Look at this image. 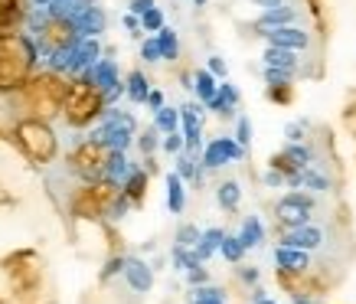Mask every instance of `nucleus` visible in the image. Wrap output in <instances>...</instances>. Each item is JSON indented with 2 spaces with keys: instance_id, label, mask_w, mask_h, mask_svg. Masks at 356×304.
Returning a JSON list of instances; mask_svg holds the SVG:
<instances>
[{
  "instance_id": "38",
  "label": "nucleus",
  "mask_w": 356,
  "mask_h": 304,
  "mask_svg": "<svg viewBox=\"0 0 356 304\" xmlns=\"http://www.w3.org/2000/svg\"><path fill=\"white\" fill-rule=\"evenodd\" d=\"M281 183H284V174L278 167H271L268 174H265V187H281Z\"/></svg>"
},
{
  "instance_id": "21",
  "label": "nucleus",
  "mask_w": 356,
  "mask_h": 304,
  "mask_svg": "<svg viewBox=\"0 0 356 304\" xmlns=\"http://www.w3.org/2000/svg\"><path fill=\"white\" fill-rule=\"evenodd\" d=\"M297 52L295 50H281V46H268L265 50V65H278V69H295Z\"/></svg>"
},
{
  "instance_id": "46",
  "label": "nucleus",
  "mask_w": 356,
  "mask_h": 304,
  "mask_svg": "<svg viewBox=\"0 0 356 304\" xmlns=\"http://www.w3.org/2000/svg\"><path fill=\"white\" fill-rule=\"evenodd\" d=\"M258 7H265V10H271V7H281L284 0H255Z\"/></svg>"
},
{
  "instance_id": "17",
  "label": "nucleus",
  "mask_w": 356,
  "mask_h": 304,
  "mask_svg": "<svg viewBox=\"0 0 356 304\" xmlns=\"http://www.w3.org/2000/svg\"><path fill=\"white\" fill-rule=\"evenodd\" d=\"M239 239H242V245H246V252L265 242V229H261V219H258V216H248L246 223H242V232H239Z\"/></svg>"
},
{
  "instance_id": "43",
  "label": "nucleus",
  "mask_w": 356,
  "mask_h": 304,
  "mask_svg": "<svg viewBox=\"0 0 356 304\" xmlns=\"http://www.w3.org/2000/svg\"><path fill=\"white\" fill-rule=\"evenodd\" d=\"M128 206H131V200H128V196H121V200L111 206V216H115V219H121V216L128 213Z\"/></svg>"
},
{
  "instance_id": "28",
  "label": "nucleus",
  "mask_w": 356,
  "mask_h": 304,
  "mask_svg": "<svg viewBox=\"0 0 356 304\" xmlns=\"http://www.w3.org/2000/svg\"><path fill=\"white\" fill-rule=\"evenodd\" d=\"M193 301H226V292L206 281V285H197V288H193Z\"/></svg>"
},
{
  "instance_id": "45",
  "label": "nucleus",
  "mask_w": 356,
  "mask_h": 304,
  "mask_svg": "<svg viewBox=\"0 0 356 304\" xmlns=\"http://www.w3.org/2000/svg\"><path fill=\"white\" fill-rule=\"evenodd\" d=\"M239 278L248 281V285H255V281H258V272H255V268H239Z\"/></svg>"
},
{
  "instance_id": "20",
  "label": "nucleus",
  "mask_w": 356,
  "mask_h": 304,
  "mask_svg": "<svg viewBox=\"0 0 356 304\" xmlns=\"http://www.w3.org/2000/svg\"><path fill=\"white\" fill-rule=\"evenodd\" d=\"M154 128L157 131H177L180 128V108H170V105H160L157 112H154Z\"/></svg>"
},
{
  "instance_id": "27",
  "label": "nucleus",
  "mask_w": 356,
  "mask_h": 304,
  "mask_svg": "<svg viewBox=\"0 0 356 304\" xmlns=\"http://www.w3.org/2000/svg\"><path fill=\"white\" fill-rule=\"evenodd\" d=\"M173 174H177V177L184 180H197V161H193V157H186L184 151L177 154V170H173Z\"/></svg>"
},
{
  "instance_id": "18",
  "label": "nucleus",
  "mask_w": 356,
  "mask_h": 304,
  "mask_svg": "<svg viewBox=\"0 0 356 304\" xmlns=\"http://www.w3.org/2000/svg\"><path fill=\"white\" fill-rule=\"evenodd\" d=\"M167 206H170V213H184V206H186L184 180L177 177V174H167Z\"/></svg>"
},
{
  "instance_id": "31",
  "label": "nucleus",
  "mask_w": 356,
  "mask_h": 304,
  "mask_svg": "<svg viewBox=\"0 0 356 304\" xmlns=\"http://www.w3.org/2000/svg\"><path fill=\"white\" fill-rule=\"evenodd\" d=\"M199 232H203V229L190 226V223H186V226H180V229H177V245H184V249H193V245H197V239H199Z\"/></svg>"
},
{
  "instance_id": "48",
  "label": "nucleus",
  "mask_w": 356,
  "mask_h": 304,
  "mask_svg": "<svg viewBox=\"0 0 356 304\" xmlns=\"http://www.w3.org/2000/svg\"><path fill=\"white\" fill-rule=\"evenodd\" d=\"M295 304H317V301H307V298H301V294H297V298H295Z\"/></svg>"
},
{
  "instance_id": "10",
  "label": "nucleus",
  "mask_w": 356,
  "mask_h": 304,
  "mask_svg": "<svg viewBox=\"0 0 356 304\" xmlns=\"http://www.w3.org/2000/svg\"><path fill=\"white\" fill-rule=\"evenodd\" d=\"M235 105H239V92H235L233 82H226V79H222L219 89H216V95L206 101V108H212V112L222 114V118H229V114L235 112Z\"/></svg>"
},
{
  "instance_id": "2",
  "label": "nucleus",
  "mask_w": 356,
  "mask_h": 304,
  "mask_svg": "<svg viewBox=\"0 0 356 304\" xmlns=\"http://www.w3.org/2000/svg\"><path fill=\"white\" fill-rule=\"evenodd\" d=\"M310 210H314V196H307L301 190L284 193L281 200H278V219L288 229H297V226H304V223H310Z\"/></svg>"
},
{
  "instance_id": "30",
  "label": "nucleus",
  "mask_w": 356,
  "mask_h": 304,
  "mask_svg": "<svg viewBox=\"0 0 356 304\" xmlns=\"http://www.w3.org/2000/svg\"><path fill=\"white\" fill-rule=\"evenodd\" d=\"M295 76V69H278V65H265V82L268 85H288Z\"/></svg>"
},
{
  "instance_id": "7",
  "label": "nucleus",
  "mask_w": 356,
  "mask_h": 304,
  "mask_svg": "<svg viewBox=\"0 0 356 304\" xmlns=\"http://www.w3.org/2000/svg\"><path fill=\"white\" fill-rule=\"evenodd\" d=\"M268 37V46H281V50H295V52H301V50H307V33L304 30H297V26H275V30H268L265 33Z\"/></svg>"
},
{
  "instance_id": "37",
  "label": "nucleus",
  "mask_w": 356,
  "mask_h": 304,
  "mask_svg": "<svg viewBox=\"0 0 356 304\" xmlns=\"http://www.w3.org/2000/svg\"><path fill=\"white\" fill-rule=\"evenodd\" d=\"M154 148H157V128H150V131H144V134H141V151L150 154Z\"/></svg>"
},
{
  "instance_id": "14",
  "label": "nucleus",
  "mask_w": 356,
  "mask_h": 304,
  "mask_svg": "<svg viewBox=\"0 0 356 304\" xmlns=\"http://www.w3.org/2000/svg\"><path fill=\"white\" fill-rule=\"evenodd\" d=\"M154 39H157V46H160V59L173 63V59L180 56V39H177V33H173L167 23H164L157 33H154Z\"/></svg>"
},
{
  "instance_id": "8",
  "label": "nucleus",
  "mask_w": 356,
  "mask_h": 304,
  "mask_svg": "<svg viewBox=\"0 0 356 304\" xmlns=\"http://www.w3.org/2000/svg\"><path fill=\"white\" fill-rule=\"evenodd\" d=\"M69 23H72V30L79 37H99V33H105V13L92 3V7H86L79 17H72Z\"/></svg>"
},
{
  "instance_id": "22",
  "label": "nucleus",
  "mask_w": 356,
  "mask_h": 304,
  "mask_svg": "<svg viewBox=\"0 0 356 304\" xmlns=\"http://www.w3.org/2000/svg\"><path fill=\"white\" fill-rule=\"evenodd\" d=\"M121 187H124V196H128V200H141V196H144V187H148V174L131 167V174H128V180H124Z\"/></svg>"
},
{
  "instance_id": "9",
  "label": "nucleus",
  "mask_w": 356,
  "mask_h": 304,
  "mask_svg": "<svg viewBox=\"0 0 356 304\" xmlns=\"http://www.w3.org/2000/svg\"><path fill=\"white\" fill-rule=\"evenodd\" d=\"M320 242H324V229L310 226V223H304V226H297V229H288V236H284V245H295V249H304V252L317 249Z\"/></svg>"
},
{
  "instance_id": "40",
  "label": "nucleus",
  "mask_w": 356,
  "mask_h": 304,
  "mask_svg": "<svg viewBox=\"0 0 356 304\" xmlns=\"http://www.w3.org/2000/svg\"><path fill=\"white\" fill-rule=\"evenodd\" d=\"M124 26L131 30V37H141V33H144V30H141V20H137L135 13H124Z\"/></svg>"
},
{
  "instance_id": "1",
  "label": "nucleus",
  "mask_w": 356,
  "mask_h": 304,
  "mask_svg": "<svg viewBox=\"0 0 356 304\" xmlns=\"http://www.w3.org/2000/svg\"><path fill=\"white\" fill-rule=\"evenodd\" d=\"M135 118L128 112H118V108H108L105 112V121H101V128L92 134V141H99V144H105L108 151H128V144H131V138H135Z\"/></svg>"
},
{
  "instance_id": "4",
  "label": "nucleus",
  "mask_w": 356,
  "mask_h": 304,
  "mask_svg": "<svg viewBox=\"0 0 356 304\" xmlns=\"http://www.w3.org/2000/svg\"><path fill=\"white\" fill-rule=\"evenodd\" d=\"M124 281L131 285V292L137 294H148L154 288V268L144 262V259H124V268H121Z\"/></svg>"
},
{
  "instance_id": "50",
  "label": "nucleus",
  "mask_w": 356,
  "mask_h": 304,
  "mask_svg": "<svg viewBox=\"0 0 356 304\" xmlns=\"http://www.w3.org/2000/svg\"><path fill=\"white\" fill-rule=\"evenodd\" d=\"M193 3H197V7H203V3H206V0H193Z\"/></svg>"
},
{
  "instance_id": "3",
  "label": "nucleus",
  "mask_w": 356,
  "mask_h": 304,
  "mask_svg": "<svg viewBox=\"0 0 356 304\" xmlns=\"http://www.w3.org/2000/svg\"><path fill=\"white\" fill-rule=\"evenodd\" d=\"M242 144L235 138H212L206 144V151H203V167L206 170H216V167L229 164V161H239L242 157Z\"/></svg>"
},
{
  "instance_id": "34",
  "label": "nucleus",
  "mask_w": 356,
  "mask_h": 304,
  "mask_svg": "<svg viewBox=\"0 0 356 304\" xmlns=\"http://www.w3.org/2000/svg\"><path fill=\"white\" fill-rule=\"evenodd\" d=\"M235 141H239L242 148H248V144H252V121H248V118H239V128H235Z\"/></svg>"
},
{
  "instance_id": "13",
  "label": "nucleus",
  "mask_w": 356,
  "mask_h": 304,
  "mask_svg": "<svg viewBox=\"0 0 356 304\" xmlns=\"http://www.w3.org/2000/svg\"><path fill=\"white\" fill-rule=\"evenodd\" d=\"M222 229H203L199 232V239H197V245H193V255H197L199 262H206V259H212V255L219 252V242H222Z\"/></svg>"
},
{
  "instance_id": "11",
  "label": "nucleus",
  "mask_w": 356,
  "mask_h": 304,
  "mask_svg": "<svg viewBox=\"0 0 356 304\" xmlns=\"http://www.w3.org/2000/svg\"><path fill=\"white\" fill-rule=\"evenodd\" d=\"M275 262L284 268V272H304L307 265H310V259H307L304 249H295V245H278L275 249Z\"/></svg>"
},
{
  "instance_id": "42",
  "label": "nucleus",
  "mask_w": 356,
  "mask_h": 304,
  "mask_svg": "<svg viewBox=\"0 0 356 304\" xmlns=\"http://www.w3.org/2000/svg\"><path fill=\"white\" fill-rule=\"evenodd\" d=\"M284 134H288V141H301L304 138V128L297 125V121H291V125L284 128Z\"/></svg>"
},
{
  "instance_id": "49",
  "label": "nucleus",
  "mask_w": 356,
  "mask_h": 304,
  "mask_svg": "<svg viewBox=\"0 0 356 304\" xmlns=\"http://www.w3.org/2000/svg\"><path fill=\"white\" fill-rule=\"evenodd\" d=\"M193 304H226V301H193Z\"/></svg>"
},
{
  "instance_id": "47",
  "label": "nucleus",
  "mask_w": 356,
  "mask_h": 304,
  "mask_svg": "<svg viewBox=\"0 0 356 304\" xmlns=\"http://www.w3.org/2000/svg\"><path fill=\"white\" fill-rule=\"evenodd\" d=\"M252 304H278L275 298H258V301H252Z\"/></svg>"
},
{
  "instance_id": "29",
  "label": "nucleus",
  "mask_w": 356,
  "mask_h": 304,
  "mask_svg": "<svg viewBox=\"0 0 356 304\" xmlns=\"http://www.w3.org/2000/svg\"><path fill=\"white\" fill-rule=\"evenodd\" d=\"M173 265L180 268V272H186V268L199 265V259L193 255V249H184V245H173Z\"/></svg>"
},
{
  "instance_id": "24",
  "label": "nucleus",
  "mask_w": 356,
  "mask_h": 304,
  "mask_svg": "<svg viewBox=\"0 0 356 304\" xmlns=\"http://www.w3.org/2000/svg\"><path fill=\"white\" fill-rule=\"evenodd\" d=\"M284 157L291 161V167H295V170H301V167H307V164H314V154H310V148H307V144H301V141H291V144H288V151H284Z\"/></svg>"
},
{
  "instance_id": "39",
  "label": "nucleus",
  "mask_w": 356,
  "mask_h": 304,
  "mask_svg": "<svg viewBox=\"0 0 356 304\" xmlns=\"http://www.w3.org/2000/svg\"><path fill=\"white\" fill-rule=\"evenodd\" d=\"M121 268H124V259H111L108 265H105V272H101V278H115Z\"/></svg>"
},
{
  "instance_id": "36",
  "label": "nucleus",
  "mask_w": 356,
  "mask_h": 304,
  "mask_svg": "<svg viewBox=\"0 0 356 304\" xmlns=\"http://www.w3.org/2000/svg\"><path fill=\"white\" fill-rule=\"evenodd\" d=\"M206 69H209V72H212L216 79H219V82L226 79V72H229V65H226V59H222V56H209Z\"/></svg>"
},
{
  "instance_id": "15",
  "label": "nucleus",
  "mask_w": 356,
  "mask_h": 304,
  "mask_svg": "<svg viewBox=\"0 0 356 304\" xmlns=\"http://www.w3.org/2000/svg\"><path fill=\"white\" fill-rule=\"evenodd\" d=\"M295 23V10L291 7H271V10H265L261 17H258V30H275V26H288Z\"/></svg>"
},
{
  "instance_id": "44",
  "label": "nucleus",
  "mask_w": 356,
  "mask_h": 304,
  "mask_svg": "<svg viewBox=\"0 0 356 304\" xmlns=\"http://www.w3.org/2000/svg\"><path fill=\"white\" fill-rule=\"evenodd\" d=\"M144 105H150V108L157 112L160 105H164V92H154V89H150V92H148V101H144Z\"/></svg>"
},
{
  "instance_id": "35",
  "label": "nucleus",
  "mask_w": 356,
  "mask_h": 304,
  "mask_svg": "<svg viewBox=\"0 0 356 304\" xmlns=\"http://www.w3.org/2000/svg\"><path fill=\"white\" fill-rule=\"evenodd\" d=\"M186 281H190L193 288H197V285H206V281H209V272L203 268V262H199V265H193V268H186Z\"/></svg>"
},
{
  "instance_id": "16",
  "label": "nucleus",
  "mask_w": 356,
  "mask_h": 304,
  "mask_svg": "<svg viewBox=\"0 0 356 304\" xmlns=\"http://www.w3.org/2000/svg\"><path fill=\"white\" fill-rule=\"evenodd\" d=\"M148 92H150V82L144 72H131L128 76V82H124V95L135 101V105H144L148 101Z\"/></svg>"
},
{
  "instance_id": "41",
  "label": "nucleus",
  "mask_w": 356,
  "mask_h": 304,
  "mask_svg": "<svg viewBox=\"0 0 356 304\" xmlns=\"http://www.w3.org/2000/svg\"><path fill=\"white\" fill-rule=\"evenodd\" d=\"M154 7V0H131V10L128 13H135V17H141L144 10H150Z\"/></svg>"
},
{
  "instance_id": "26",
  "label": "nucleus",
  "mask_w": 356,
  "mask_h": 304,
  "mask_svg": "<svg viewBox=\"0 0 356 304\" xmlns=\"http://www.w3.org/2000/svg\"><path fill=\"white\" fill-rule=\"evenodd\" d=\"M137 20H141V30H144V33H157L160 26H164V13H160V7L154 3V7H150V10H144Z\"/></svg>"
},
{
  "instance_id": "5",
  "label": "nucleus",
  "mask_w": 356,
  "mask_h": 304,
  "mask_svg": "<svg viewBox=\"0 0 356 304\" xmlns=\"http://www.w3.org/2000/svg\"><path fill=\"white\" fill-rule=\"evenodd\" d=\"M180 125H184V148L199 151V144H203V108L199 105H184L180 108Z\"/></svg>"
},
{
  "instance_id": "25",
  "label": "nucleus",
  "mask_w": 356,
  "mask_h": 304,
  "mask_svg": "<svg viewBox=\"0 0 356 304\" xmlns=\"http://www.w3.org/2000/svg\"><path fill=\"white\" fill-rule=\"evenodd\" d=\"M216 200H219L222 210H235V206H239V200H242V187H239L235 180H226L219 190H216Z\"/></svg>"
},
{
  "instance_id": "33",
  "label": "nucleus",
  "mask_w": 356,
  "mask_h": 304,
  "mask_svg": "<svg viewBox=\"0 0 356 304\" xmlns=\"http://www.w3.org/2000/svg\"><path fill=\"white\" fill-rule=\"evenodd\" d=\"M164 151L167 154L184 151V134H180V131H167V138H164Z\"/></svg>"
},
{
  "instance_id": "32",
  "label": "nucleus",
  "mask_w": 356,
  "mask_h": 304,
  "mask_svg": "<svg viewBox=\"0 0 356 304\" xmlns=\"http://www.w3.org/2000/svg\"><path fill=\"white\" fill-rule=\"evenodd\" d=\"M141 59H144V63H160V46L154 37H148L141 43Z\"/></svg>"
},
{
  "instance_id": "12",
  "label": "nucleus",
  "mask_w": 356,
  "mask_h": 304,
  "mask_svg": "<svg viewBox=\"0 0 356 304\" xmlns=\"http://www.w3.org/2000/svg\"><path fill=\"white\" fill-rule=\"evenodd\" d=\"M131 167L135 164L124 157V151H108V161H105V170H101V174H105L108 183H118V187H121L124 180H128V174H131Z\"/></svg>"
},
{
  "instance_id": "23",
  "label": "nucleus",
  "mask_w": 356,
  "mask_h": 304,
  "mask_svg": "<svg viewBox=\"0 0 356 304\" xmlns=\"http://www.w3.org/2000/svg\"><path fill=\"white\" fill-rule=\"evenodd\" d=\"M219 255L226 259V262L239 265V262H242V255H246V245H242V239H239V236H222Z\"/></svg>"
},
{
  "instance_id": "19",
  "label": "nucleus",
  "mask_w": 356,
  "mask_h": 304,
  "mask_svg": "<svg viewBox=\"0 0 356 304\" xmlns=\"http://www.w3.org/2000/svg\"><path fill=\"white\" fill-rule=\"evenodd\" d=\"M193 89H197V99L206 105V101L216 95V89H219V79L212 76L209 69H199L197 76H193Z\"/></svg>"
},
{
  "instance_id": "6",
  "label": "nucleus",
  "mask_w": 356,
  "mask_h": 304,
  "mask_svg": "<svg viewBox=\"0 0 356 304\" xmlns=\"http://www.w3.org/2000/svg\"><path fill=\"white\" fill-rule=\"evenodd\" d=\"M101 59V46L99 37H75L72 43V63H69V72H86L88 65Z\"/></svg>"
}]
</instances>
